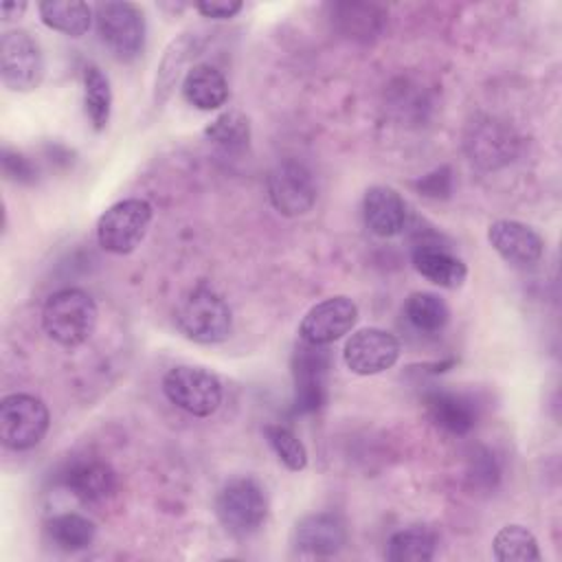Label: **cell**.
Returning a JSON list of instances; mask_svg holds the SVG:
<instances>
[{
    "mask_svg": "<svg viewBox=\"0 0 562 562\" xmlns=\"http://www.w3.org/2000/svg\"><path fill=\"white\" fill-rule=\"evenodd\" d=\"M99 310L94 299L81 288L53 292L42 307V327L46 336L61 347H79L97 329Z\"/></svg>",
    "mask_w": 562,
    "mask_h": 562,
    "instance_id": "6da1fadb",
    "label": "cell"
},
{
    "mask_svg": "<svg viewBox=\"0 0 562 562\" xmlns=\"http://www.w3.org/2000/svg\"><path fill=\"white\" fill-rule=\"evenodd\" d=\"M176 327L193 342L215 345L231 336L233 314L217 290L200 283L178 303Z\"/></svg>",
    "mask_w": 562,
    "mask_h": 562,
    "instance_id": "7a4b0ae2",
    "label": "cell"
},
{
    "mask_svg": "<svg viewBox=\"0 0 562 562\" xmlns=\"http://www.w3.org/2000/svg\"><path fill=\"white\" fill-rule=\"evenodd\" d=\"M97 33L119 61L136 59L145 48V13L134 2H99L94 7Z\"/></svg>",
    "mask_w": 562,
    "mask_h": 562,
    "instance_id": "3957f363",
    "label": "cell"
},
{
    "mask_svg": "<svg viewBox=\"0 0 562 562\" xmlns=\"http://www.w3.org/2000/svg\"><path fill=\"white\" fill-rule=\"evenodd\" d=\"M215 516L220 525L233 536L244 538L255 533L268 516V501L263 487L250 476L228 481L217 492Z\"/></svg>",
    "mask_w": 562,
    "mask_h": 562,
    "instance_id": "277c9868",
    "label": "cell"
},
{
    "mask_svg": "<svg viewBox=\"0 0 562 562\" xmlns=\"http://www.w3.org/2000/svg\"><path fill=\"white\" fill-rule=\"evenodd\" d=\"M151 215V204L140 198H127L108 206L97 222L99 246L112 255H130L145 239Z\"/></svg>",
    "mask_w": 562,
    "mask_h": 562,
    "instance_id": "5b68a950",
    "label": "cell"
},
{
    "mask_svg": "<svg viewBox=\"0 0 562 562\" xmlns=\"http://www.w3.org/2000/svg\"><path fill=\"white\" fill-rule=\"evenodd\" d=\"M50 426L48 406L29 393H11L0 402V439L11 450L35 448Z\"/></svg>",
    "mask_w": 562,
    "mask_h": 562,
    "instance_id": "8992f818",
    "label": "cell"
},
{
    "mask_svg": "<svg viewBox=\"0 0 562 562\" xmlns=\"http://www.w3.org/2000/svg\"><path fill=\"white\" fill-rule=\"evenodd\" d=\"M162 393L171 404L195 417L213 415L224 397L222 382L202 367L180 364L165 373Z\"/></svg>",
    "mask_w": 562,
    "mask_h": 562,
    "instance_id": "52a82bcc",
    "label": "cell"
},
{
    "mask_svg": "<svg viewBox=\"0 0 562 562\" xmlns=\"http://www.w3.org/2000/svg\"><path fill=\"white\" fill-rule=\"evenodd\" d=\"M46 72L37 40L24 29L4 31L0 37V79L13 92L35 90Z\"/></svg>",
    "mask_w": 562,
    "mask_h": 562,
    "instance_id": "ba28073f",
    "label": "cell"
},
{
    "mask_svg": "<svg viewBox=\"0 0 562 562\" xmlns=\"http://www.w3.org/2000/svg\"><path fill=\"white\" fill-rule=\"evenodd\" d=\"M400 340L380 327H362L353 331L342 349L347 369L356 375H375L391 369L400 358Z\"/></svg>",
    "mask_w": 562,
    "mask_h": 562,
    "instance_id": "9c48e42d",
    "label": "cell"
},
{
    "mask_svg": "<svg viewBox=\"0 0 562 562\" xmlns=\"http://www.w3.org/2000/svg\"><path fill=\"white\" fill-rule=\"evenodd\" d=\"M356 321L358 305L349 296H329L305 312L299 325V336L307 345L325 347L349 334Z\"/></svg>",
    "mask_w": 562,
    "mask_h": 562,
    "instance_id": "30bf717a",
    "label": "cell"
},
{
    "mask_svg": "<svg viewBox=\"0 0 562 562\" xmlns=\"http://www.w3.org/2000/svg\"><path fill=\"white\" fill-rule=\"evenodd\" d=\"M463 145L470 160L481 169H498L516 156L518 136L505 121L483 116L470 123Z\"/></svg>",
    "mask_w": 562,
    "mask_h": 562,
    "instance_id": "8fae6325",
    "label": "cell"
},
{
    "mask_svg": "<svg viewBox=\"0 0 562 562\" xmlns=\"http://www.w3.org/2000/svg\"><path fill=\"white\" fill-rule=\"evenodd\" d=\"M268 195L281 215L296 217L305 215L314 206L316 184L305 165L283 160L268 176Z\"/></svg>",
    "mask_w": 562,
    "mask_h": 562,
    "instance_id": "7c38bea8",
    "label": "cell"
},
{
    "mask_svg": "<svg viewBox=\"0 0 562 562\" xmlns=\"http://www.w3.org/2000/svg\"><path fill=\"white\" fill-rule=\"evenodd\" d=\"M490 246L516 268H527L540 261L544 252V239L536 228L518 220H496L487 228Z\"/></svg>",
    "mask_w": 562,
    "mask_h": 562,
    "instance_id": "4fadbf2b",
    "label": "cell"
},
{
    "mask_svg": "<svg viewBox=\"0 0 562 562\" xmlns=\"http://www.w3.org/2000/svg\"><path fill=\"white\" fill-rule=\"evenodd\" d=\"M292 540L299 551L312 555H334L347 542V527L334 512H316L303 516L294 525Z\"/></svg>",
    "mask_w": 562,
    "mask_h": 562,
    "instance_id": "5bb4252c",
    "label": "cell"
},
{
    "mask_svg": "<svg viewBox=\"0 0 562 562\" xmlns=\"http://www.w3.org/2000/svg\"><path fill=\"white\" fill-rule=\"evenodd\" d=\"M64 485L70 494L90 507L105 505L116 494V472L97 459L77 461L64 472Z\"/></svg>",
    "mask_w": 562,
    "mask_h": 562,
    "instance_id": "9a60e30c",
    "label": "cell"
},
{
    "mask_svg": "<svg viewBox=\"0 0 562 562\" xmlns=\"http://www.w3.org/2000/svg\"><path fill=\"white\" fill-rule=\"evenodd\" d=\"M362 215L367 228L378 237H395L406 226V202L404 198L384 184L369 187L362 198Z\"/></svg>",
    "mask_w": 562,
    "mask_h": 562,
    "instance_id": "2e32d148",
    "label": "cell"
},
{
    "mask_svg": "<svg viewBox=\"0 0 562 562\" xmlns=\"http://www.w3.org/2000/svg\"><path fill=\"white\" fill-rule=\"evenodd\" d=\"M325 369L327 356L321 347L303 342L294 356V382H296V406L301 411L318 408L325 393Z\"/></svg>",
    "mask_w": 562,
    "mask_h": 562,
    "instance_id": "e0dca14e",
    "label": "cell"
},
{
    "mask_svg": "<svg viewBox=\"0 0 562 562\" xmlns=\"http://www.w3.org/2000/svg\"><path fill=\"white\" fill-rule=\"evenodd\" d=\"M413 266L424 279L446 290L461 288L468 277V266L457 255L437 244L422 241L419 246H415Z\"/></svg>",
    "mask_w": 562,
    "mask_h": 562,
    "instance_id": "ac0fdd59",
    "label": "cell"
},
{
    "mask_svg": "<svg viewBox=\"0 0 562 562\" xmlns=\"http://www.w3.org/2000/svg\"><path fill=\"white\" fill-rule=\"evenodd\" d=\"M182 97L198 110H217L228 101V83L224 75L211 64H195L182 79Z\"/></svg>",
    "mask_w": 562,
    "mask_h": 562,
    "instance_id": "d6986e66",
    "label": "cell"
},
{
    "mask_svg": "<svg viewBox=\"0 0 562 562\" xmlns=\"http://www.w3.org/2000/svg\"><path fill=\"white\" fill-rule=\"evenodd\" d=\"M426 408L430 419L450 435H465L476 424L474 404L459 393L432 391L426 395Z\"/></svg>",
    "mask_w": 562,
    "mask_h": 562,
    "instance_id": "ffe728a7",
    "label": "cell"
},
{
    "mask_svg": "<svg viewBox=\"0 0 562 562\" xmlns=\"http://www.w3.org/2000/svg\"><path fill=\"white\" fill-rule=\"evenodd\" d=\"M40 20L68 37H81L92 24V7L81 0H44L37 4Z\"/></svg>",
    "mask_w": 562,
    "mask_h": 562,
    "instance_id": "44dd1931",
    "label": "cell"
},
{
    "mask_svg": "<svg viewBox=\"0 0 562 562\" xmlns=\"http://www.w3.org/2000/svg\"><path fill=\"white\" fill-rule=\"evenodd\" d=\"M437 553V536L422 525L395 531L386 544V560L391 562H428Z\"/></svg>",
    "mask_w": 562,
    "mask_h": 562,
    "instance_id": "7402d4cb",
    "label": "cell"
},
{
    "mask_svg": "<svg viewBox=\"0 0 562 562\" xmlns=\"http://www.w3.org/2000/svg\"><path fill=\"white\" fill-rule=\"evenodd\" d=\"M46 533L50 538V542L61 549V551H81L86 547L92 544L97 527L90 518L75 514V512H66V514H57L46 522Z\"/></svg>",
    "mask_w": 562,
    "mask_h": 562,
    "instance_id": "603a6c76",
    "label": "cell"
},
{
    "mask_svg": "<svg viewBox=\"0 0 562 562\" xmlns=\"http://www.w3.org/2000/svg\"><path fill=\"white\" fill-rule=\"evenodd\" d=\"M83 105L92 127L103 130L112 114V88L108 75L94 64L83 68Z\"/></svg>",
    "mask_w": 562,
    "mask_h": 562,
    "instance_id": "cb8c5ba5",
    "label": "cell"
},
{
    "mask_svg": "<svg viewBox=\"0 0 562 562\" xmlns=\"http://www.w3.org/2000/svg\"><path fill=\"white\" fill-rule=\"evenodd\" d=\"M494 558L501 562H540L536 536L522 525H505L492 540Z\"/></svg>",
    "mask_w": 562,
    "mask_h": 562,
    "instance_id": "d4e9b609",
    "label": "cell"
},
{
    "mask_svg": "<svg viewBox=\"0 0 562 562\" xmlns=\"http://www.w3.org/2000/svg\"><path fill=\"white\" fill-rule=\"evenodd\" d=\"M404 314H406L408 323L424 334H437L450 321V310H448L446 301L432 292L408 294V299L404 303Z\"/></svg>",
    "mask_w": 562,
    "mask_h": 562,
    "instance_id": "484cf974",
    "label": "cell"
},
{
    "mask_svg": "<svg viewBox=\"0 0 562 562\" xmlns=\"http://www.w3.org/2000/svg\"><path fill=\"white\" fill-rule=\"evenodd\" d=\"M193 50H195L193 33H182L167 46V50L160 59V66H158V75H156V101L158 103H162L171 94V90L182 72V66L189 61L191 55H195Z\"/></svg>",
    "mask_w": 562,
    "mask_h": 562,
    "instance_id": "4316f807",
    "label": "cell"
},
{
    "mask_svg": "<svg viewBox=\"0 0 562 562\" xmlns=\"http://www.w3.org/2000/svg\"><path fill=\"white\" fill-rule=\"evenodd\" d=\"M263 435H266L270 448L274 450V454L279 457V461L288 470L301 472L307 468V450L294 430H290L288 426H281V424H268L263 428Z\"/></svg>",
    "mask_w": 562,
    "mask_h": 562,
    "instance_id": "83f0119b",
    "label": "cell"
},
{
    "mask_svg": "<svg viewBox=\"0 0 562 562\" xmlns=\"http://www.w3.org/2000/svg\"><path fill=\"white\" fill-rule=\"evenodd\" d=\"M334 18L340 22L345 33L358 37L375 35L380 31L384 13L375 4H360V2H345L334 7Z\"/></svg>",
    "mask_w": 562,
    "mask_h": 562,
    "instance_id": "f1b7e54d",
    "label": "cell"
},
{
    "mask_svg": "<svg viewBox=\"0 0 562 562\" xmlns=\"http://www.w3.org/2000/svg\"><path fill=\"white\" fill-rule=\"evenodd\" d=\"M204 134L224 151H239L248 145V119L239 112H224L204 130Z\"/></svg>",
    "mask_w": 562,
    "mask_h": 562,
    "instance_id": "f546056e",
    "label": "cell"
},
{
    "mask_svg": "<svg viewBox=\"0 0 562 562\" xmlns=\"http://www.w3.org/2000/svg\"><path fill=\"white\" fill-rule=\"evenodd\" d=\"M2 169H4V176L13 182L29 184L35 180V167L31 165L29 158H24L18 151H11V149L2 151Z\"/></svg>",
    "mask_w": 562,
    "mask_h": 562,
    "instance_id": "4dcf8cb0",
    "label": "cell"
},
{
    "mask_svg": "<svg viewBox=\"0 0 562 562\" xmlns=\"http://www.w3.org/2000/svg\"><path fill=\"white\" fill-rule=\"evenodd\" d=\"M244 9V2L239 0H202L195 2V11L202 13L204 18H213V20H228L233 15H237Z\"/></svg>",
    "mask_w": 562,
    "mask_h": 562,
    "instance_id": "1f68e13d",
    "label": "cell"
},
{
    "mask_svg": "<svg viewBox=\"0 0 562 562\" xmlns=\"http://www.w3.org/2000/svg\"><path fill=\"white\" fill-rule=\"evenodd\" d=\"M450 169L448 167H441L432 173H428L426 178H422L415 187L428 195V198H446L450 193Z\"/></svg>",
    "mask_w": 562,
    "mask_h": 562,
    "instance_id": "d6a6232c",
    "label": "cell"
},
{
    "mask_svg": "<svg viewBox=\"0 0 562 562\" xmlns=\"http://www.w3.org/2000/svg\"><path fill=\"white\" fill-rule=\"evenodd\" d=\"M26 2L24 0H4L2 4H0V13H2V18L4 20H13V18H20L24 11H26Z\"/></svg>",
    "mask_w": 562,
    "mask_h": 562,
    "instance_id": "836d02e7",
    "label": "cell"
}]
</instances>
